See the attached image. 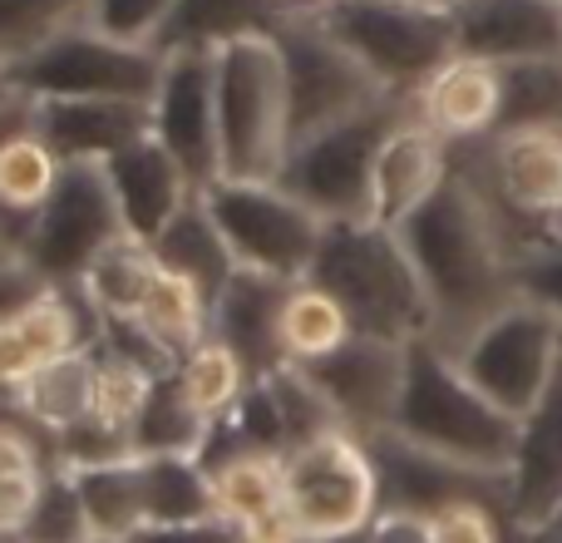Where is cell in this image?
Here are the masks:
<instances>
[{"label": "cell", "instance_id": "37", "mask_svg": "<svg viewBox=\"0 0 562 543\" xmlns=\"http://www.w3.org/2000/svg\"><path fill=\"white\" fill-rule=\"evenodd\" d=\"M89 20V0H0V65L15 69Z\"/></svg>", "mask_w": 562, "mask_h": 543}, {"label": "cell", "instance_id": "26", "mask_svg": "<svg viewBox=\"0 0 562 543\" xmlns=\"http://www.w3.org/2000/svg\"><path fill=\"white\" fill-rule=\"evenodd\" d=\"M94 390H99V351L79 346V351H65V356L40 361L15 386L10 406L55 440L59 430L94 415Z\"/></svg>", "mask_w": 562, "mask_h": 543}, {"label": "cell", "instance_id": "29", "mask_svg": "<svg viewBox=\"0 0 562 543\" xmlns=\"http://www.w3.org/2000/svg\"><path fill=\"white\" fill-rule=\"evenodd\" d=\"M286 15H296L281 0H178L168 15L158 49H178V45H227V40H247V35H277L286 25Z\"/></svg>", "mask_w": 562, "mask_h": 543}, {"label": "cell", "instance_id": "50", "mask_svg": "<svg viewBox=\"0 0 562 543\" xmlns=\"http://www.w3.org/2000/svg\"><path fill=\"white\" fill-rule=\"evenodd\" d=\"M419 5H445V10H454L459 0H419Z\"/></svg>", "mask_w": 562, "mask_h": 543}, {"label": "cell", "instance_id": "18", "mask_svg": "<svg viewBox=\"0 0 562 543\" xmlns=\"http://www.w3.org/2000/svg\"><path fill=\"white\" fill-rule=\"evenodd\" d=\"M35 129L49 138L65 164H109L119 148L154 134V104L148 99H69L45 95L30 99Z\"/></svg>", "mask_w": 562, "mask_h": 543}, {"label": "cell", "instance_id": "11", "mask_svg": "<svg viewBox=\"0 0 562 543\" xmlns=\"http://www.w3.org/2000/svg\"><path fill=\"white\" fill-rule=\"evenodd\" d=\"M124 233L128 228L104 164H65L49 203L20 237V257L40 281H79L85 267Z\"/></svg>", "mask_w": 562, "mask_h": 543}, {"label": "cell", "instance_id": "14", "mask_svg": "<svg viewBox=\"0 0 562 543\" xmlns=\"http://www.w3.org/2000/svg\"><path fill=\"white\" fill-rule=\"evenodd\" d=\"M154 134L183 164L193 188L223 178V138H217V49L178 45L164 49V79L154 95Z\"/></svg>", "mask_w": 562, "mask_h": 543}, {"label": "cell", "instance_id": "12", "mask_svg": "<svg viewBox=\"0 0 562 543\" xmlns=\"http://www.w3.org/2000/svg\"><path fill=\"white\" fill-rule=\"evenodd\" d=\"M558 351H562V321L538 301L518 297L494 321H484L454 351V361L494 406H504L514 420H524L548 390V380H553Z\"/></svg>", "mask_w": 562, "mask_h": 543}, {"label": "cell", "instance_id": "34", "mask_svg": "<svg viewBox=\"0 0 562 543\" xmlns=\"http://www.w3.org/2000/svg\"><path fill=\"white\" fill-rule=\"evenodd\" d=\"M350 336H356V321L336 301V291H326L311 277L291 281L286 301H281V356L316 361V356H330L336 346H346Z\"/></svg>", "mask_w": 562, "mask_h": 543}, {"label": "cell", "instance_id": "46", "mask_svg": "<svg viewBox=\"0 0 562 543\" xmlns=\"http://www.w3.org/2000/svg\"><path fill=\"white\" fill-rule=\"evenodd\" d=\"M10 99H15V89H10V69H5V65H0V109H5V104H10Z\"/></svg>", "mask_w": 562, "mask_h": 543}, {"label": "cell", "instance_id": "35", "mask_svg": "<svg viewBox=\"0 0 562 543\" xmlns=\"http://www.w3.org/2000/svg\"><path fill=\"white\" fill-rule=\"evenodd\" d=\"M148 524H188L217 514L213 475L198 455H144Z\"/></svg>", "mask_w": 562, "mask_h": 543}, {"label": "cell", "instance_id": "8", "mask_svg": "<svg viewBox=\"0 0 562 543\" xmlns=\"http://www.w3.org/2000/svg\"><path fill=\"white\" fill-rule=\"evenodd\" d=\"M326 25L350 45V55L390 89L409 95L459 55L454 10L419 5V0H336L321 10Z\"/></svg>", "mask_w": 562, "mask_h": 543}, {"label": "cell", "instance_id": "48", "mask_svg": "<svg viewBox=\"0 0 562 543\" xmlns=\"http://www.w3.org/2000/svg\"><path fill=\"white\" fill-rule=\"evenodd\" d=\"M326 543H370V529H360V534H340V539H326Z\"/></svg>", "mask_w": 562, "mask_h": 543}, {"label": "cell", "instance_id": "17", "mask_svg": "<svg viewBox=\"0 0 562 543\" xmlns=\"http://www.w3.org/2000/svg\"><path fill=\"white\" fill-rule=\"evenodd\" d=\"M562 505V351L548 390L518 420V455L508 475V524L518 539H533Z\"/></svg>", "mask_w": 562, "mask_h": 543}, {"label": "cell", "instance_id": "19", "mask_svg": "<svg viewBox=\"0 0 562 543\" xmlns=\"http://www.w3.org/2000/svg\"><path fill=\"white\" fill-rule=\"evenodd\" d=\"M454 35L459 55L494 65L562 55V0H459Z\"/></svg>", "mask_w": 562, "mask_h": 543}, {"label": "cell", "instance_id": "27", "mask_svg": "<svg viewBox=\"0 0 562 543\" xmlns=\"http://www.w3.org/2000/svg\"><path fill=\"white\" fill-rule=\"evenodd\" d=\"M49 469H55V440L10 406L0 415V539H20L45 495Z\"/></svg>", "mask_w": 562, "mask_h": 543}, {"label": "cell", "instance_id": "1", "mask_svg": "<svg viewBox=\"0 0 562 543\" xmlns=\"http://www.w3.org/2000/svg\"><path fill=\"white\" fill-rule=\"evenodd\" d=\"M395 233L419 281H425L429 341L449 356L484 321H494L498 311L524 297L518 291V253L528 247V237L508 223L494 193L459 158L445 184L435 188V198H425Z\"/></svg>", "mask_w": 562, "mask_h": 543}, {"label": "cell", "instance_id": "10", "mask_svg": "<svg viewBox=\"0 0 562 543\" xmlns=\"http://www.w3.org/2000/svg\"><path fill=\"white\" fill-rule=\"evenodd\" d=\"M158 79H164V49L158 45H128L104 30L75 25L30 55L25 65L10 69V89L25 99L69 95V99H148L154 104Z\"/></svg>", "mask_w": 562, "mask_h": 543}, {"label": "cell", "instance_id": "52", "mask_svg": "<svg viewBox=\"0 0 562 543\" xmlns=\"http://www.w3.org/2000/svg\"><path fill=\"white\" fill-rule=\"evenodd\" d=\"M553 233H558V237H562V213H558V218H553Z\"/></svg>", "mask_w": 562, "mask_h": 543}, {"label": "cell", "instance_id": "4", "mask_svg": "<svg viewBox=\"0 0 562 543\" xmlns=\"http://www.w3.org/2000/svg\"><path fill=\"white\" fill-rule=\"evenodd\" d=\"M217 138L223 178H281L291 134L277 35L217 45Z\"/></svg>", "mask_w": 562, "mask_h": 543}, {"label": "cell", "instance_id": "6", "mask_svg": "<svg viewBox=\"0 0 562 543\" xmlns=\"http://www.w3.org/2000/svg\"><path fill=\"white\" fill-rule=\"evenodd\" d=\"M281 505L301 543L370 529V519L380 514V475L370 445L346 425L296 445L281 459Z\"/></svg>", "mask_w": 562, "mask_h": 543}, {"label": "cell", "instance_id": "21", "mask_svg": "<svg viewBox=\"0 0 562 543\" xmlns=\"http://www.w3.org/2000/svg\"><path fill=\"white\" fill-rule=\"evenodd\" d=\"M59 174H65V158L35 129L30 99L15 95L0 109V228L15 247L25 228L35 223V213L49 203Z\"/></svg>", "mask_w": 562, "mask_h": 543}, {"label": "cell", "instance_id": "44", "mask_svg": "<svg viewBox=\"0 0 562 543\" xmlns=\"http://www.w3.org/2000/svg\"><path fill=\"white\" fill-rule=\"evenodd\" d=\"M40 366V356L30 351L25 331L15 326V317H0V400L15 396V386Z\"/></svg>", "mask_w": 562, "mask_h": 543}, {"label": "cell", "instance_id": "43", "mask_svg": "<svg viewBox=\"0 0 562 543\" xmlns=\"http://www.w3.org/2000/svg\"><path fill=\"white\" fill-rule=\"evenodd\" d=\"M128 543H247V534L233 519L207 514V519H188V524H148Z\"/></svg>", "mask_w": 562, "mask_h": 543}, {"label": "cell", "instance_id": "41", "mask_svg": "<svg viewBox=\"0 0 562 543\" xmlns=\"http://www.w3.org/2000/svg\"><path fill=\"white\" fill-rule=\"evenodd\" d=\"M178 0H89V25L128 45H158Z\"/></svg>", "mask_w": 562, "mask_h": 543}, {"label": "cell", "instance_id": "23", "mask_svg": "<svg viewBox=\"0 0 562 543\" xmlns=\"http://www.w3.org/2000/svg\"><path fill=\"white\" fill-rule=\"evenodd\" d=\"M104 174H109V184H114L124 228L134 237H148V243H154V237L178 218V208L198 193L193 178L183 174V164L158 144V134L119 148V154L104 164Z\"/></svg>", "mask_w": 562, "mask_h": 543}, {"label": "cell", "instance_id": "22", "mask_svg": "<svg viewBox=\"0 0 562 543\" xmlns=\"http://www.w3.org/2000/svg\"><path fill=\"white\" fill-rule=\"evenodd\" d=\"M449 168H454V148L409 109V114L390 129L385 144H380L370 223L400 228L425 198H435V188L449 178Z\"/></svg>", "mask_w": 562, "mask_h": 543}, {"label": "cell", "instance_id": "3", "mask_svg": "<svg viewBox=\"0 0 562 543\" xmlns=\"http://www.w3.org/2000/svg\"><path fill=\"white\" fill-rule=\"evenodd\" d=\"M311 281L336 291L356 331L390 341L429 336V297L395 228L380 223H326Z\"/></svg>", "mask_w": 562, "mask_h": 543}, {"label": "cell", "instance_id": "20", "mask_svg": "<svg viewBox=\"0 0 562 543\" xmlns=\"http://www.w3.org/2000/svg\"><path fill=\"white\" fill-rule=\"evenodd\" d=\"M415 114L435 129L445 144H474L498 134L504 114V69L494 59L454 55L415 89Z\"/></svg>", "mask_w": 562, "mask_h": 543}, {"label": "cell", "instance_id": "51", "mask_svg": "<svg viewBox=\"0 0 562 543\" xmlns=\"http://www.w3.org/2000/svg\"><path fill=\"white\" fill-rule=\"evenodd\" d=\"M281 5H291V10H306V0H281Z\"/></svg>", "mask_w": 562, "mask_h": 543}, {"label": "cell", "instance_id": "31", "mask_svg": "<svg viewBox=\"0 0 562 543\" xmlns=\"http://www.w3.org/2000/svg\"><path fill=\"white\" fill-rule=\"evenodd\" d=\"M138 326H144L154 341H164V346L183 361L198 341L213 336V297H207L188 272L158 263L154 281H148L144 311H138Z\"/></svg>", "mask_w": 562, "mask_h": 543}, {"label": "cell", "instance_id": "5", "mask_svg": "<svg viewBox=\"0 0 562 543\" xmlns=\"http://www.w3.org/2000/svg\"><path fill=\"white\" fill-rule=\"evenodd\" d=\"M409 109H415L409 95H390L380 104H370L366 114H350L346 124L321 129L316 138L291 148L277 184L291 188L326 223H370L380 144Z\"/></svg>", "mask_w": 562, "mask_h": 543}, {"label": "cell", "instance_id": "13", "mask_svg": "<svg viewBox=\"0 0 562 543\" xmlns=\"http://www.w3.org/2000/svg\"><path fill=\"white\" fill-rule=\"evenodd\" d=\"M449 148L464 168H474L528 243L553 233V218L562 213V129H498Z\"/></svg>", "mask_w": 562, "mask_h": 543}, {"label": "cell", "instance_id": "40", "mask_svg": "<svg viewBox=\"0 0 562 543\" xmlns=\"http://www.w3.org/2000/svg\"><path fill=\"white\" fill-rule=\"evenodd\" d=\"M94 539V524L85 514V499H79V485L65 465L55 459L45 479V495H40L35 514L25 519L15 543H89Z\"/></svg>", "mask_w": 562, "mask_h": 543}, {"label": "cell", "instance_id": "39", "mask_svg": "<svg viewBox=\"0 0 562 543\" xmlns=\"http://www.w3.org/2000/svg\"><path fill=\"white\" fill-rule=\"evenodd\" d=\"M99 351V390H94V420L104 430H114L119 440H128L134 445V420L138 410H144L148 390H154L158 370H148L144 361L124 356V351L104 346V341H94Z\"/></svg>", "mask_w": 562, "mask_h": 543}, {"label": "cell", "instance_id": "53", "mask_svg": "<svg viewBox=\"0 0 562 543\" xmlns=\"http://www.w3.org/2000/svg\"><path fill=\"white\" fill-rule=\"evenodd\" d=\"M89 543H119V539H89Z\"/></svg>", "mask_w": 562, "mask_h": 543}, {"label": "cell", "instance_id": "36", "mask_svg": "<svg viewBox=\"0 0 562 543\" xmlns=\"http://www.w3.org/2000/svg\"><path fill=\"white\" fill-rule=\"evenodd\" d=\"M178 380H183L188 400L217 425V420H227L237 406H243L247 386H252L257 376L247 370V361L237 356L227 341L203 336L183 361H178Z\"/></svg>", "mask_w": 562, "mask_h": 543}, {"label": "cell", "instance_id": "7", "mask_svg": "<svg viewBox=\"0 0 562 543\" xmlns=\"http://www.w3.org/2000/svg\"><path fill=\"white\" fill-rule=\"evenodd\" d=\"M281 75H286V134L291 148L316 138L321 129L346 124L370 104L390 99V89L350 55V45L326 25L321 10H296L277 30ZM286 148V154H291Z\"/></svg>", "mask_w": 562, "mask_h": 543}, {"label": "cell", "instance_id": "47", "mask_svg": "<svg viewBox=\"0 0 562 543\" xmlns=\"http://www.w3.org/2000/svg\"><path fill=\"white\" fill-rule=\"evenodd\" d=\"M518 543H562V529H548V534H533V539H518Z\"/></svg>", "mask_w": 562, "mask_h": 543}, {"label": "cell", "instance_id": "30", "mask_svg": "<svg viewBox=\"0 0 562 543\" xmlns=\"http://www.w3.org/2000/svg\"><path fill=\"white\" fill-rule=\"evenodd\" d=\"M154 253H158V263L188 272L213 301H217V291H223V281L237 272V257H233V247H227L223 228H217L213 213H207L203 193H193L183 208H178L173 223L154 237Z\"/></svg>", "mask_w": 562, "mask_h": 543}, {"label": "cell", "instance_id": "24", "mask_svg": "<svg viewBox=\"0 0 562 543\" xmlns=\"http://www.w3.org/2000/svg\"><path fill=\"white\" fill-rule=\"evenodd\" d=\"M291 281L267 277L257 267H237L213 301V336L227 341L247 361L252 376H272L281 366V301Z\"/></svg>", "mask_w": 562, "mask_h": 543}, {"label": "cell", "instance_id": "42", "mask_svg": "<svg viewBox=\"0 0 562 543\" xmlns=\"http://www.w3.org/2000/svg\"><path fill=\"white\" fill-rule=\"evenodd\" d=\"M518 291L538 307H548L562 321V237L543 233L518 253Z\"/></svg>", "mask_w": 562, "mask_h": 543}, {"label": "cell", "instance_id": "32", "mask_svg": "<svg viewBox=\"0 0 562 543\" xmlns=\"http://www.w3.org/2000/svg\"><path fill=\"white\" fill-rule=\"evenodd\" d=\"M154 272H158L154 243H148V237L124 233V237H114V243H109L104 253L85 267L79 287L89 291V301L99 307V317H104V321H138Z\"/></svg>", "mask_w": 562, "mask_h": 543}, {"label": "cell", "instance_id": "33", "mask_svg": "<svg viewBox=\"0 0 562 543\" xmlns=\"http://www.w3.org/2000/svg\"><path fill=\"white\" fill-rule=\"evenodd\" d=\"M213 420L188 400L178 370H164L134 420V455H203Z\"/></svg>", "mask_w": 562, "mask_h": 543}, {"label": "cell", "instance_id": "16", "mask_svg": "<svg viewBox=\"0 0 562 543\" xmlns=\"http://www.w3.org/2000/svg\"><path fill=\"white\" fill-rule=\"evenodd\" d=\"M370 445L380 475V509H409V514H435L454 499H494L508 514V475H484L459 459H445L395 430L360 435Z\"/></svg>", "mask_w": 562, "mask_h": 543}, {"label": "cell", "instance_id": "15", "mask_svg": "<svg viewBox=\"0 0 562 543\" xmlns=\"http://www.w3.org/2000/svg\"><path fill=\"white\" fill-rule=\"evenodd\" d=\"M405 356L409 341H390V336H356L346 346H336L330 356L316 361H296L306 370V380L330 400V410L340 415V425L356 435H375L395 420L400 390H405Z\"/></svg>", "mask_w": 562, "mask_h": 543}, {"label": "cell", "instance_id": "54", "mask_svg": "<svg viewBox=\"0 0 562 543\" xmlns=\"http://www.w3.org/2000/svg\"><path fill=\"white\" fill-rule=\"evenodd\" d=\"M0 543H15V539H0Z\"/></svg>", "mask_w": 562, "mask_h": 543}, {"label": "cell", "instance_id": "9", "mask_svg": "<svg viewBox=\"0 0 562 543\" xmlns=\"http://www.w3.org/2000/svg\"><path fill=\"white\" fill-rule=\"evenodd\" d=\"M203 203L223 228L237 267H257L281 281L311 277L326 218L311 213L277 178H217L203 188Z\"/></svg>", "mask_w": 562, "mask_h": 543}, {"label": "cell", "instance_id": "49", "mask_svg": "<svg viewBox=\"0 0 562 543\" xmlns=\"http://www.w3.org/2000/svg\"><path fill=\"white\" fill-rule=\"evenodd\" d=\"M548 529H562V505L553 509V519H548V524H543V529H538V534H548Z\"/></svg>", "mask_w": 562, "mask_h": 543}, {"label": "cell", "instance_id": "28", "mask_svg": "<svg viewBox=\"0 0 562 543\" xmlns=\"http://www.w3.org/2000/svg\"><path fill=\"white\" fill-rule=\"evenodd\" d=\"M79 485L85 514L94 524V539L128 543L138 529H148V495H144V455H114L94 465H65Z\"/></svg>", "mask_w": 562, "mask_h": 543}, {"label": "cell", "instance_id": "2", "mask_svg": "<svg viewBox=\"0 0 562 543\" xmlns=\"http://www.w3.org/2000/svg\"><path fill=\"white\" fill-rule=\"evenodd\" d=\"M385 430L435 450L445 459H459L484 475H514L518 455V420L504 406L484 396L459 370L449 351H439L429 336L409 341L405 356V390H400L395 420Z\"/></svg>", "mask_w": 562, "mask_h": 543}, {"label": "cell", "instance_id": "45", "mask_svg": "<svg viewBox=\"0 0 562 543\" xmlns=\"http://www.w3.org/2000/svg\"><path fill=\"white\" fill-rule=\"evenodd\" d=\"M370 543H429V519L409 509H380L370 519Z\"/></svg>", "mask_w": 562, "mask_h": 543}, {"label": "cell", "instance_id": "38", "mask_svg": "<svg viewBox=\"0 0 562 543\" xmlns=\"http://www.w3.org/2000/svg\"><path fill=\"white\" fill-rule=\"evenodd\" d=\"M498 69H504L498 129H562V55L514 59Z\"/></svg>", "mask_w": 562, "mask_h": 543}, {"label": "cell", "instance_id": "25", "mask_svg": "<svg viewBox=\"0 0 562 543\" xmlns=\"http://www.w3.org/2000/svg\"><path fill=\"white\" fill-rule=\"evenodd\" d=\"M281 459L286 455L237 445L233 455L207 465L213 495H217V514L243 524L247 543H301L286 519V505H281Z\"/></svg>", "mask_w": 562, "mask_h": 543}]
</instances>
